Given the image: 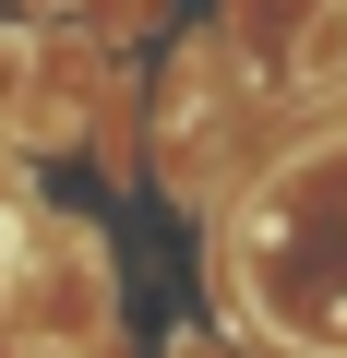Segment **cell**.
I'll list each match as a JSON object with an SVG mask.
<instances>
[{"instance_id": "6da1fadb", "label": "cell", "mask_w": 347, "mask_h": 358, "mask_svg": "<svg viewBox=\"0 0 347 358\" xmlns=\"http://www.w3.org/2000/svg\"><path fill=\"white\" fill-rule=\"evenodd\" d=\"M0 299H13V227H0Z\"/></svg>"}]
</instances>
